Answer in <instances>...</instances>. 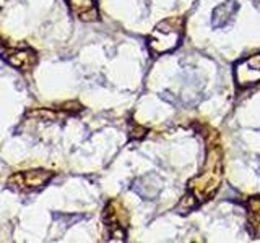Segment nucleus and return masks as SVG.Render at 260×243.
I'll list each match as a JSON object with an SVG mask.
<instances>
[{
  "label": "nucleus",
  "instance_id": "1",
  "mask_svg": "<svg viewBox=\"0 0 260 243\" xmlns=\"http://www.w3.org/2000/svg\"><path fill=\"white\" fill-rule=\"evenodd\" d=\"M182 37L181 21L166 20L159 23L150 37V49L154 54H166L174 51Z\"/></svg>",
  "mask_w": 260,
  "mask_h": 243
},
{
  "label": "nucleus",
  "instance_id": "2",
  "mask_svg": "<svg viewBox=\"0 0 260 243\" xmlns=\"http://www.w3.org/2000/svg\"><path fill=\"white\" fill-rule=\"evenodd\" d=\"M52 174L47 170H28V172H18L10 177V183L18 191H32L39 190L51 180Z\"/></svg>",
  "mask_w": 260,
  "mask_h": 243
},
{
  "label": "nucleus",
  "instance_id": "3",
  "mask_svg": "<svg viewBox=\"0 0 260 243\" xmlns=\"http://www.w3.org/2000/svg\"><path fill=\"white\" fill-rule=\"evenodd\" d=\"M236 79L241 88L254 86L260 81V54L236 63Z\"/></svg>",
  "mask_w": 260,
  "mask_h": 243
},
{
  "label": "nucleus",
  "instance_id": "4",
  "mask_svg": "<svg viewBox=\"0 0 260 243\" xmlns=\"http://www.w3.org/2000/svg\"><path fill=\"white\" fill-rule=\"evenodd\" d=\"M132 188L140 194L143 199H154L161 191V178L156 174L143 175L134 183Z\"/></svg>",
  "mask_w": 260,
  "mask_h": 243
},
{
  "label": "nucleus",
  "instance_id": "5",
  "mask_svg": "<svg viewBox=\"0 0 260 243\" xmlns=\"http://www.w3.org/2000/svg\"><path fill=\"white\" fill-rule=\"evenodd\" d=\"M4 59L16 68L26 70L36 63V54L31 49H13V51L4 52Z\"/></svg>",
  "mask_w": 260,
  "mask_h": 243
},
{
  "label": "nucleus",
  "instance_id": "6",
  "mask_svg": "<svg viewBox=\"0 0 260 243\" xmlns=\"http://www.w3.org/2000/svg\"><path fill=\"white\" fill-rule=\"evenodd\" d=\"M236 12H238V4H236L234 0H228V2L218 5L215 8L213 15H211V24H213L215 28L226 26V24L234 18Z\"/></svg>",
  "mask_w": 260,
  "mask_h": 243
},
{
  "label": "nucleus",
  "instance_id": "7",
  "mask_svg": "<svg viewBox=\"0 0 260 243\" xmlns=\"http://www.w3.org/2000/svg\"><path fill=\"white\" fill-rule=\"evenodd\" d=\"M69 5L81 20H91L89 15H93L96 18L94 0H69Z\"/></svg>",
  "mask_w": 260,
  "mask_h": 243
}]
</instances>
